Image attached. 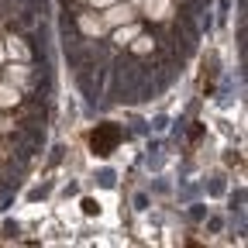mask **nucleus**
<instances>
[{"instance_id":"f257e3e1","label":"nucleus","mask_w":248,"mask_h":248,"mask_svg":"<svg viewBox=\"0 0 248 248\" xmlns=\"http://www.w3.org/2000/svg\"><path fill=\"white\" fill-rule=\"evenodd\" d=\"M135 7L148 17H169V0H135Z\"/></svg>"},{"instance_id":"f03ea898","label":"nucleus","mask_w":248,"mask_h":248,"mask_svg":"<svg viewBox=\"0 0 248 248\" xmlns=\"http://www.w3.org/2000/svg\"><path fill=\"white\" fill-rule=\"evenodd\" d=\"M131 17H135V7H128V4H124V7H110L107 24H128Z\"/></svg>"},{"instance_id":"7ed1b4c3","label":"nucleus","mask_w":248,"mask_h":248,"mask_svg":"<svg viewBox=\"0 0 248 248\" xmlns=\"http://www.w3.org/2000/svg\"><path fill=\"white\" fill-rule=\"evenodd\" d=\"M21 100V90L11 83V86H0V107H14Z\"/></svg>"},{"instance_id":"20e7f679","label":"nucleus","mask_w":248,"mask_h":248,"mask_svg":"<svg viewBox=\"0 0 248 248\" xmlns=\"http://www.w3.org/2000/svg\"><path fill=\"white\" fill-rule=\"evenodd\" d=\"M79 24H83V31H86V35H100V21H93V17H83Z\"/></svg>"},{"instance_id":"39448f33","label":"nucleus","mask_w":248,"mask_h":248,"mask_svg":"<svg viewBox=\"0 0 248 248\" xmlns=\"http://www.w3.org/2000/svg\"><path fill=\"white\" fill-rule=\"evenodd\" d=\"M7 52H11V55H17V59H28V48H24V45H21L17 38H11V45H7Z\"/></svg>"},{"instance_id":"423d86ee","label":"nucleus","mask_w":248,"mask_h":248,"mask_svg":"<svg viewBox=\"0 0 248 248\" xmlns=\"http://www.w3.org/2000/svg\"><path fill=\"white\" fill-rule=\"evenodd\" d=\"M11 83H28V69L24 66H11Z\"/></svg>"},{"instance_id":"0eeeda50","label":"nucleus","mask_w":248,"mask_h":248,"mask_svg":"<svg viewBox=\"0 0 248 248\" xmlns=\"http://www.w3.org/2000/svg\"><path fill=\"white\" fill-rule=\"evenodd\" d=\"M135 35H138V28H124V31H117V38H114V42H121V45H124V42L135 38Z\"/></svg>"},{"instance_id":"6e6552de","label":"nucleus","mask_w":248,"mask_h":248,"mask_svg":"<svg viewBox=\"0 0 248 248\" xmlns=\"http://www.w3.org/2000/svg\"><path fill=\"white\" fill-rule=\"evenodd\" d=\"M152 48V38H138V45H135V52H148Z\"/></svg>"},{"instance_id":"1a4fd4ad","label":"nucleus","mask_w":248,"mask_h":248,"mask_svg":"<svg viewBox=\"0 0 248 248\" xmlns=\"http://www.w3.org/2000/svg\"><path fill=\"white\" fill-rule=\"evenodd\" d=\"M90 4H97V7H104V4H117V0H90Z\"/></svg>"}]
</instances>
